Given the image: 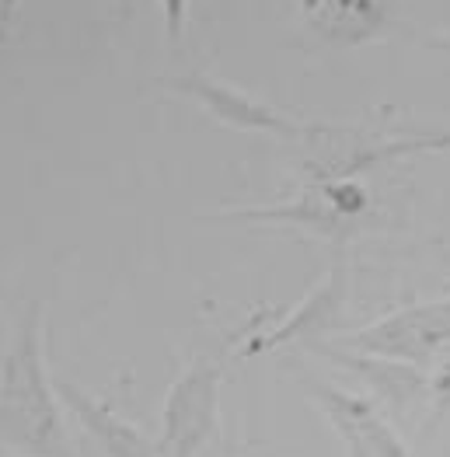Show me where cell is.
Returning <instances> with one entry per match:
<instances>
[{"mask_svg":"<svg viewBox=\"0 0 450 457\" xmlns=\"http://www.w3.org/2000/svg\"><path fill=\"white\" fill-rule=\"evenodd\" d=\"M56 384H49L42 367V343H38V304L29 307L14 349L4 363L0 384V429L11 444L25 447L36 457H77L67 444L60 405H56Z\"/></svg>","mask_w":450,"mask_h":457,"instance_id":"6da1fadb","label":"cell"},{"mask_svg":"<svg viewBox=\"0 0 450 457\" xmlns=\"http://www.w3.org/2000/svg\"><path fill=\"white\" fill-rule=\"evenodd\" d=\"M450 343V297L409 304L374 325L346 336L342 345L402 363H429Z\"/></svg>","mask_w":450,"mask_h":457,"instance_id":"7a4b0ae2","label":"cell"},{"mask_svg":"<svg viewBox=\"0 0 450 457\" xmlns=\"http://www.w3.org/2000/svg\"><path fill=\"white\" fill-rule=\"evenodd\" d=\"M171 91L186 95L192 102H199L213 119H221L224 126L234 129H245V133H272L279 140H314L318 133H325L321 126H304L290 115L269 109L265 102L245 95L241 87L217 80L210 74H179L168 80Z\"/></svg>","mask_w":450,"mask_h":457,"instance_id":"3957f363","label":"cell"},{"mask_svg":"<svg viewBox=\"0 0 450 457\" xmlns=\"http://www.w3.org/2000/svg\"><path fill=\"white\" fill-rule=\"evenodd\" d=\"M221 367L217 363H192L175 381L164 402V447L171 457H196L199 447L217 429L221 409Z\"/></svg>","mask_w":450,"mask_h":457,"instance_id":"277c9868","label":"cell"},{"mask_svg":"<svg viewBox=\"0 0 450 457\" xmlns=\"http://www.w3.org/2000/svg\"><path fill=\"white\" fill-rule=\"evenodd\" d=\"M311 398L321 405V412L336 426V433L346 440L349 457H412V451L402 444V436L377 416L371 402L338 391L336 384L311 381Z\"/></svg>","mask_w":450,"mask_h":457,"instance_id":"5b68a950","label":"cell"},{"mask_svg":"<svg viewBox=\"0 0 450 457\" xmlns=\"http://www.w3.org/2000/svg\"><path fill=\"white\" fill-rule=\"evenodd\" d=\"M329 360H336L338 367L353 370L360 381L374 391L384 405L395 409V416H405L415 402L426 398L429 381L422 378V370H415V363H402V360H384V356H371V353H353V349H321Z\"/></svg>","mask_w":450,"mask_h":457,"instance_id":"8992f818","label":"cell"},{"mask_svg":"<svg viewBox=\"0 0 450 457\" xmlns=\"http://www.w3.org/2000/svg\"><path fill=\"white\" fill-rule=\"evenodd\" d=\"M56 395L71 405V412L80 420V426L98 440V447L109 457H154V444L133 422L122 420L112 405L98 402L95 395H88L84 387H77L71 381H56Z\"/></svg>","mask_w":450,"mask_h":457,"instance_id":"52a82bcc","label":"cell"},{"mask_svg":"<svg viewBox=\"0 0 450 457\" xmlns=\"http://www.w3.org/2000/svg\"><path fill=\"white\" fill-rule=\"evenodd\" d=\"M346 290H349V276H346V266L338 262V266L329 272V279H325L304 304L294 307V311L287 314V321H283L276 332H269L265 339H259L255 349H276V345L294 343V339H307V336H314L318 328L332 325L336 314L342 311V304H346Z\"/></svg>","mask_w":450,"mask_h":457,"instance_id":"ba28073f","label":"cell"},{"mask_svg":"<svg viewBox=\"0 0 450 457\" xmlns=\"http://www.w3.org/2000/svg\"><path fill=\"white\" fill-rule=\"evenodd\" d=\"M311 25L338 46H360L380 36L388 25V11L380 0H321L311 14Z\"/></svg>","mask_w":450,"mask_h":457,"instance_id":"9c48e42d","label":"cell"},{"mask_svg":"<svg viewBox=\"0 0 450 457\" xmlns=\"http://www.w3.org/2000/svg\"><path fill=\"white\" fill-rule=\"evenodd\" d=\"M415 154H450V129H402L398 137H391L384 144H371V147L356 151L342 171L353 175V171L374 168L380 161H402V157H415Z\"/></svg>","mask_w":450,"mask_h":457,"instance_id":"30bf717a","label":"cell"},{"mask_svg":"<svg viewBox=\"0 0 450 457\" xmlns=\"http://www.w3.org/2000/svg\"><path fill=\"white\" fill-rule=\"evenodd\" d=\"M164 7V36L182 38V29H186V14H188V0H161Z\"/></svg>","mask_w":450,"mask_h":457,"instance_id":"8fae6325","label":"cell"},{"mask_svg":"<svg viewBox=\"0 0 450 457\" xmlns=\"http://www.w3.org/2000/svg\"><path fill=\"white\" fill-rule=\"evenodd\" d=\"M429 398H433L437 416L450 412V360L433 374V381H429Z\"/></svg>","mask_w":450,"mask_h":457,"instance_id":"7c38bea8","label":"cell"},{"mask_svg":"<svg viewBox=\"0 0 450 457\" xmlns=\"http://www.w3.org/2000/svg\"><path fill=\"white\" fill-rule=\"evenodd\" d=\"M14 7H18V0H0V32L7 29V21H11V14H14Z\"/></svg>","mask_w":450,"mask_h":457,"instance_id":"4fadbf2b","label":"cell"},{"mask_svg":"<svg viewBox=\"0 0 450 457\" xmlns=\"http://www.w3.org/2000/svg\"><path fill=\"white\" fill-rule=\"evenodd\" d=\"M426 46H429V49H437V53H444V56H450V32H444V36H437V38H429Z\"/></svg>","mask_w":450,"mask_h":457,"instance_id":"5bb4252c","label":"cell"},{"mask_svg":"<svg viewBox=\"0 0 450 457\" xmlns=\"http://www.w3.org/2000/svg\"><path fill=\"white\" fill-rule=\"evenodd\" d=\"M119 4H122V11H129V7H133V0H119Z\"/></svg>","mask_w":450,"mask_h":457,"instance_id":"9a60e30c","label":"cell"}]
</instances>
